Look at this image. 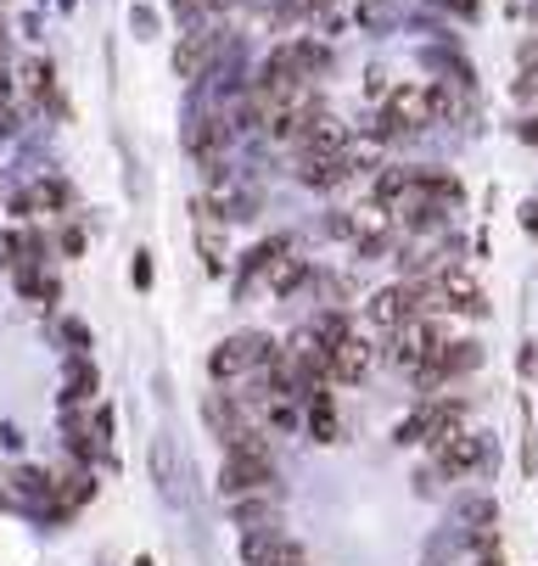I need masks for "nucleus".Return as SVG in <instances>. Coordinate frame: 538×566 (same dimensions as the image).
Listing matches in <instances>:
<instances>
[{
    "label": "nucleus",
    "instance_id": "obj_26",
    "mask_svg": "<svg viewBox=\"0 0 538 566\" xmlns=\"http://www.w3.org/2000/svg\"><path fill=\"white\" fill-rule=\"evenodd\" d=\"M135 566H151V555H140V560H135Z\"/></svg>",
    "mask_w": 538,
    "mask_h": 566
},
{
    "label": "nucleus",
    "instance_id": "obj_11",
    "mask_svg": "<svg viewBox=\"0 0 538 566\" xmlns=\"http://www.w3.org/2000/svg\"><path fill=\"white\" fill-rule=\"evenodd\" d=\"M437 281H443V303H449L454 314H488V303H483V286H477L472 275H460V270H443Z\"/></svg>",
    "mask_w": 538,
    "mask_h": 566
},
{
    "label": "nucleus",
    "instance_id": "obj_16",
    "mask_svg": "<svg viewBox=\"0 0 538 566\" xmlns=\"http://www.w3.org/2000/svg\"><path fill=\"white\" fill-rule=\"evenodd\" d=\"M236 522L253 527V533H259V527H275V505L259 500V494H242V500H236Z\"/></svg>",
    "mask_w": 538,
    "mask_h": 566
},
{
    "label": "nucleus",
    "instance_id": "obj_14",
    "mask_svg": "<svg viewBox=\"0 0 538 566\" xmlns=\"http://www.w3.org/2000/svg\"><path fill=\"white\" fill-rule=\"evenodd\" d=\"M309 432H315V443H337V403L326 387L309 392Z\"/></svg>",
    "mask_w": 538,
    "mask_h": 566
},
{
    "label": "nucleus",
    "instance_id": "obj_27",
    "mask_svg": "<svg viewBox=\"0 0 538 566\" xmlns=\"http://www.w3.org/2000/svg\"><path fill=\"white\" fill-rule=\"evenodd\" d=\"M532 23H538V0H532Z\"/></svg>",
    "mask_w": 538,
    "mask_h": 566
},
{
    "label": "nucleus",
    "instance_id": "obj_8",
    "mask_svg": "<svg viewBox=\"0 0 538 566\" xmlns=\"http://www.w3.org/2000/svg\"><path fill=\"white\" fill-rule=\"evenodd\" d=\"M370 359H376V348H370L365 337H354V332H348V337L331 348V381H348V387H354V381H365V376H370Z\"/></svg>",
    "mask_w": 538,
    "mask_h": 566
},
{
    "label": "nucleus",
    "instance_id": "obj_22",
    "mask_svg": "<svg viewBox=\"0 0 538 566\" xmlns=\"http://www.w3.org/2000/svg\"><path fill=\"white\" fill-rule=\"evenodd\" d=\"M67 343H73V354H85V348H91V332L80 326V319H67Z\"/></svg>",
    "mask_w": 538,
    "mask_h": 566
},
{
    "label": "nucleus",
    "instance_id": "obj_6",
    "mask_svg": "<svg viewBox=\"0 0 538 566\" xmlns=\"http://www.w3.org/2000/svg\"><path fill=\"white\" fill-rule=\"evenodd\" d=\"M348 151H309V157H297V180L303 186H315V191H331L348 180Z\"/></svg>",
    "mask_w": 538,
    "mask_h": 566
},
{
    "label": "nucleus",
    "instance_id": "obj_20",
    "mask_svg": "<svg viewBox=\"0 0 538 566\" xmlns=\"http://www.w3.org/2000/svg\"><path fill=\"white\" fill-rule=\"evenodd\" d=\"M135 292H151V253H135V270H129Z\"/></svg>",
    "mask_w": 538,
    "mask_h": 566
},
{
    "label": "nucleus",
    "instance_id": "obj_7",
    "mask_svg": "<svg viewBox=\"0 0 538 566\" xmlns=\"http://www.w3.org/2000/svg\"><path fill=\"white\" fill-rule=\"evenodd\" d=\"M365 314L376 319L381 332H399L404 319H415V286H388V292H376L365 303Z\"/></svg>",
    "mask_w": 538,
    "mask_h": 566
},
{
    "label": "nucleus",
    "instance_id": "obj_23",
    "mask_svg": "<svg viewBox=\"0 0 538 566\" xmlns=\"http://www.w3.org/2000/svg\"><path fill=\"white\" fill-rule=\"evenodd\" d=\"M62 253L80 259V253H85V235H80V230H62Z\"/></svg>",
    "mask_w": 538,
    "mask_h": 566
},
{
    "label": "nucleus",
    "instance_id": "obj_25",
    "mask_svg": "<svg viewBox=\"0 0 538 566\" xmlns=\"http://www.w3.org/2000/svg\"><path fill=\"white\" fill-rule=\"evenodd\" d=\"M483 566H505V560H499V555H494V549H488V555H483Z\"/></svg>",
    "mask_w": 538,
    "mask_h": 566
},
{
    "label": "nucleus",
    "instance_id": "obj_1",
    "mask_svg": "<svg viewBox=\"0 0 538 566\" xmlns=\"http://www.w3.org/2000/svg\"><path fill=\"white\" fill-rule=\"evenodd\" d=\"M281 348L264 337V332H236V337H224L213 354H208V370H213V381H247V376H259L270 359H275Z\"/></svg>",
    "mask_w": 538,
    "mask_h": 566
},
{
    "label": "nucleus",
    "instance_id": "obj_3",
    "mask_svg": "<svg viewBox=\"0 0 538 566\" xmlns=\"http://www.w3.org/2000/svg\"><path fill=\"white\" fill-rule=\"evenodd\" d=\"M242 560L247 566H309V555H303L297 538H286L281 527H259L242 538Z\"/></svg>",
    "mask_w": 538,
    "mask_h": 566
},
{
    "label": "nucleus",
    "instance_id": "obj_4",
    "mask_svg": "<svg viewBox=\"0 0 538 566\" xmlns=\"http://www.w3.org/2000/svg\"><path fill=\"white\" fill-rule=\"evenodd\" d=\"M483 438H472L466 427H460L454 438H443V443H432V460H437V471L443 476H466V471H477L483 465Z\"/></svg>",
    "mask_w": 538,
    "mask_h": 566
},
{
    "label": "nucleus",
    "instance_id": "obj_5",
    "mask_svg": "<svg viewBox=\"0 0 538 566\" xmlns=\"http://www.w3.org/2000/svg\"><path fill=\"white\" fill-rule=\"evenodd\" d=\"M96 500V482H91V471L85 465H62L56 476H51V505H56V522L62 516H73L80 505H91Z\"/></svg>",
    "mask_w": 538,
    "mask_h": 566
},
{
    "label": "nucleus",
    "instance_id": "obj_12",
    "mask_svg": "<svg viewBox=\"0 0 538 566\" xmlns=\"http://www.w3.org/2000/svg\"><path fill=\"white\" fill-rule=\"evenodd\" d=\"M102 392V370L85 359V354H73L67 376H62V403H91Z\"/></svg>",
    "mask_w": 538,
    "mask_h": 566
},
{
    "label": "nucleus",
    "instance_id": "obj_19",
    "mask_svg": "<svg viewBox=\"0 0 538 566\" xmlns=\"http://www.w3.org/2000/svg\"><path fill=\"white\" fill-rule=\"evenodd\" d=\"M326 0H281V18H315Z\"/></svg>",
    "mask_w": 538,
    "mask_h": 566
},
{
    "label": "nucleus",
    "instance_id": "obj_13",
    "mask_svg": "<svg viewBox=\"0 0 538 566\" xmlns=\"http://www.w3.org/2000/svg\"><path fill=\"white\" fill-rule=\"evenodd\" d=\"M208 56H213V34H186L180 51H175V73L180 78H197L208 67Z\"/></svg>",
    "mask_w": 538,
    "mask_h": 566
},
{
    "label": "nucleus",
    "instance_id": "obj_24",
    "mask_svg": "<svg viewBox=\"0 0 538 566\" xmlns=\"http://www.w3.org/2000/svg\"><path fill=\"white\" fill-rule=\"evenodd\" d=\"M516 135H521V140H527V146H538V113H527V118H521V124H516Z\"/></svg>",
    "mask_w": 538,
    "mask_h": 566
},
{
    "label": "nucleus",
    "instance_id": "obj_9",
    "mask_svg": "<svg viewBox=\"0 0 538 566\" xmlns=\"http://www.w3.org/2000/svg\"><path fill=\"white\" fill-rule=\"evenodd\" d=\"M67 202H73V186L67 180H40V186H29V191L12 197V213L18 219H34L40 208H67Z\"/></svg>",
    "mask_w": 538,
    "mask_h": 566
},
{
    "label": "nucleus",
    "instance_id": "obj_15",
    "mask_svg": "<svg viewBox=\"0 0 538 566\" xmlns=\"http://www.w3.org/2000/svg\"><path fill=\"white\" fill-rule=\"evenodd\" d=\"M186 146H191L197 157H213V151L224 146V124H219V118H197V129L186 135Z\"/></svg>",
    "mask_w": 538,
    "mask_h": 566
},
{
    "label": "nucleus",
    "instance_id": "obj_18",
    "mask_svg": "<svg viewBox=\"0 0 538 566\" xmlns=\"http://www.w3.org/2000/svg\"><path fill=\"white\" fill-rule=\"evenodd\" d=\"M315 337H320L326 348H337V343L348 337V314H331V308H326V314L315 319Z\"/></svg>",
    "mask_w": 538,
    "mask_h": 566
},
{
    "label": "nucleus",
    "instance_id": "obj_2",
    "mask_svg": "<svg viewBox=\"0 0 538 566\" xmlns=\"http://www.w3.org/2000/svg\"><path fill=\"white\" fill-rule=\"evenodd\" d=\"M219 494H230V500H242V494H275V460L259 454V449H224Z\"/></svg>",
    "mask_w": 538,
    "mask_h": 566
},
{
    "label": "nucleus",
    "instance_id": "obj_21",
    "mask_svg": "<svg viewBox=\"0 0 538 566\" xmlns=\"http://www.w3.org/2000/svg\"><path fill=\"white\" fill-rule=\"evenodd\" d=\"M135 34H140V40L158 34V18H151V7H135Z\"/></svg>",
    "mask_w": 538,
    "mask_h": 566
},
{
    "label": "nucleus",
    "instance_id": "obj_17",
    "mask_svg": "<svg viewBox=\"0 0 538 566\" xmlns=\"http://www.w3.org/2000/svg\"><path fill=\"white\" fill-rule=\"evenodd\" d=\"M309 281V264H297V259H275L270 264V286L275 292H292V286H303Z\"/></svg>",
    "mask_w": 538,
    "mask_h": 566
},
{
    "label": "nucleus",
    "instance_id": "obj_10",
    "mask_svg": "<svg viewBox=\"0 0 538 566\" xmlns=\"http://www.w3.org/2000/svg\"><path fill=\"white\" fill-rule=\"evenodd\" d=\"M12 500H23V505H34L40 516H51V522H56V505H51V476H45V471L18 465V471H12Z\"/></svg>",
    "mask_w": 538,
    "mask_h": 566
}]
</instances>
